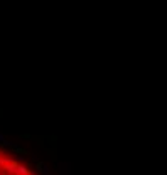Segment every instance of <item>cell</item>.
<instances>
[{"instance_id": "7a4b0ae2", "label": "cell", "mask_w": 167, "mask_h": 175, "mask_svg": "<svg viewBox=\"0 0 167 175\" xmlns=\"http://www.w3.org/2000/svg\"><path fill=\"white\" fill-rule=\"evenodd\" d=\"M0 141H2V143H3V141H5V136H3L2 133H0Z\"/></svg>"}, {"instance_id": "3957f363", "label": "cell", "mask_w": 167, "mask_h": 175, "mask_svg": "<svg viewBox=\"0 0 167 175\" xmlns=\"http://www.w3.org/2000/svg\"><path fill=\"white\" fill-rule=\"evenodd\" d=\"M27 175H36V173H34V172H29V173H27Z\"/></svg>"}, {"instance_id": "6da1fadb", "label": "cell", "mask_w": 167, "mask_h": 175, "mask_svg": "<svg viewBox=\"0 0 167 175\" xmlns=\"http://www.w3.org/2000/svg\"><path fill=\"white\" fill-rule=\"evenodd\" d=\"M15 173H20V175H27L29 173V170H27V167L26 165H15Z\"/></svg>"}]
</instances>
